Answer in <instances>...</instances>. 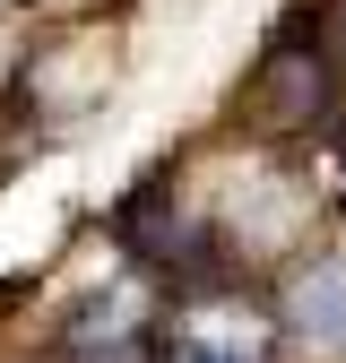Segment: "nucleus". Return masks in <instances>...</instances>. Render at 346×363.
<instances>
[{"mask_svg": "<svg viewBox=\"0 0 346 363\" xmlns=\"http://www.w3.org/2000/svg\"><path fill=\"white\" fill-rule=\"evenodd\" d=\"M130 329H139V303L130 294H86L78 320H69V346H121Z\"/></svg>", "mask_w": 346, "mask_h": 363, "instance_id": "nucleus-4", "label": "nucleus"}, {"mask_svg": "<svg viewBox=\"0 0 346 363\" xmlns=\"http://www.w3.org/2000/svg\"><path fill=\"white\" fill-rule=\"evenodd\" d=\"M251 104H260V121H312L320 104H329V61L312 52V43H277L269 61H260V78H251Z\"/></svg>", "mask_w": 346, "mask_h": 363, "instance_id": "nucleus-1", "label": "nucleus"}, {"mask_svg": "<svg viewBox=\"0 0 346 363\" xmlns=\"http://www.w3.org/2000/svg\"><path fill=\"white\" fill-rule=\"evenodd\" d=\"M337 173H346V156H337ZM337 208H346V182H337Z\"/></svg>", "mask_w": 346, "mask_h": 363, "instance_id": "nucleus-5", "label": "nucleus"}, {"mask_svg": "<svg viewBox=\"0 0 346 363\" xmlns=\"http://www.w3.org/2000/svg\"><path fill=\"white\" fill-rule=\"evenodd\" d=\"M156 363H269V354H260V337H251L242 320L191 311V320H182V329H173V337L156 346Z\"/></svg>", "mask_w": 346, "mask_h": 363, "instance_id": "nucleus-3", "label": "nucleus"}, {"mask_svg": "<svg viewBox=\"0 0 346 363\" xmlns=\"http://www.w3.org/2000/svg\"><path fill=\"white\" fill-rule=\"evenodd\" d=\"M286 329L312 346H346V259H312L286 286Z\"/></svg>", "mask_w": 346, "mask_h": 363, "instance_id": "nucleus-2", "label": "nucleus"}]
</instances>
